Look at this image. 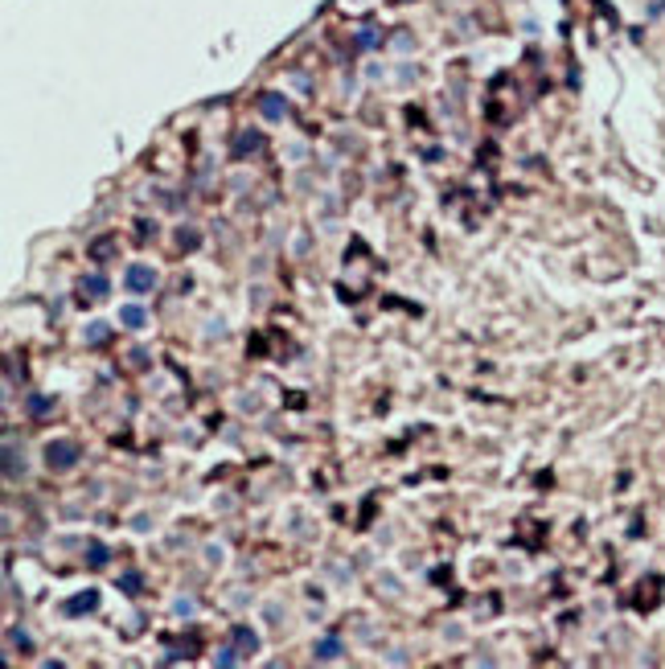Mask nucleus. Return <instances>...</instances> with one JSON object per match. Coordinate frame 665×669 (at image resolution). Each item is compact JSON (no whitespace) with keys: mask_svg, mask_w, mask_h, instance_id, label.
<instances>
[{"mask_svg":"<svg viewBox=\"0 0 665 669\" xmlns=\"http://www.w3.org/2000/svg\"><path fill=\"white\" fill-rule=\"evenodd\" d=\"M45 464L49 468H74L79 464V447L70 444V440H58V444H45Z\"/></svg>","mask_w":665,"mask_h":669,"instance_id":"f257e3e1","label":"nucleus"},{"mask_svg":"<svg viewBox=\"0 0 665 669\" xmlns=\"http://www.w3.org/2000/svg\"><path fill=\"white\" fill-rule=\"evenodd\" d=\"M124 279H128V292H152V288H156V275H152V267H140V263H136V267H128V275H124Z\"/></svg>","mask_w":665,"mask_h":669,"instance_id":"f03ea898","label":"nucleus"},{"mask_svg":"<svg viewBox=\"0 0 665 669\" xmlns=\"http://www.w3.org/2000/svg\"><path fill=\"white\" fill-rule=\"evenodd\" d=\"M95 604H99V591H83V595L66 600V612H70V616H79V612H90Z\"/></svg>","mask_w":665,"mask_h":669,"instance_id":"7ed1b4c3","label":"nucleus"},{"mask_svg":"<svg viewBox=\"0 0 665 669\" xmlns=\"http://www.w3.org/2000/svg\"><path fill=\"white\" fill-rule=\"evenodd\" d=\"M234 645H238L243 653H255V649H259V636H255L251 628H243V625H238V628H234Z\"/></svg>","mask_w":665,"mask_h":669,"instance_id":"20e7f679","label":"nucleus"},{"mask_svg":"<svg viewBox=\"0 0 665 669\" xmlns=\"http://www.w3.org/2000/svg\"><path fill=\"white\" fill-rule=\"evenodd\" d=\"M83 337H87V345H103V341L111 337V329H107L103 320H95V324H90V329H87V333H83Z\"/></svg>","mask_w":665,"mask_h":669,"instance_id":"39448f33","label":"nucleus"},{"mask_svg":"<svg viewBox=\"0 0 665 669\" xmlns=\"http://www.w3.org/2000/svg\"><path fill=\"white\" fill-rule=\"evenodd\" d=\"M83 292H87V296H107V279H103V275H90V279H83Z\"/></svg>","mask_w":665,"mask_h":669,"instance_id":"423d86ee","label":"nucleus"},{"mask_svg":"<svg viewBox=\"0 0 665 669\" xmlns=\"http://www.w3.org/2000/svg\"><path fill=\"white\" fill-rule=\"evenodd\" d=\"M120 320H124L128 329H140V324H144V308H136V304H128V308L120 313Z\"/></svg>","mask_w":665,"mask_h":669,"instance_id":"0eeeda50","label":"nucleus"},{"mask_svg":"<svg viewBox=\"0 0 665 669\" xmlns=\"http://www.w3.org/2000/svg\"><path fill=\"white\" fill-rule=\"evenodd\" d=\"M337 653H341V645H337V641H333V636H329V641H320V645H316V657H325V661H329V657H337Z\"/></svg>","mask_w":665,"mask_h":669,"instance_id":"6e6552de","label":"nucleus"},{"mask_svg":"<svg viewBox=\"0 0 665 669\" xmlns=\"http://www.w3.org/2000/svg\"><path fill=\"white\" fill-rule=\"evenodd\" d=\"M29 411H33V415H45V411H49V399H42V395H29Z\"/></svg>","mask_w":665,"mask_h":669,"instance_id":"1a4fd4ad","label":"nucleus"},{"mask_svg":"<svg viewBox=\"0 0 665 669\" xmlns=\"http://www.w3.org/2000/svg\"><path fill=\"white\" fill-rule=\"evenodd\" d=\"M103 563H107V550L95 542V546H90V567H103Z\"/></svg>","mask_w":665,"mask_h":669,"instance_id":"9d476101","label":"nucleus"},{"mask_svg":"<svg viewBox=\"0 0 665 669\" xmlns=\"http://www.w3.org/2000/svg\"><path fill=\"white\" fill-rule=\"evenodd\" d=\"M251 148H259V135H243V140H238V156L251 152Z\"/></svg>","mask_w":665,"mask_h":669,"instance_id":"9b49d317","label":"nucleus"},{"mask_svg":"<svg viewBox=\"0 0 665 669\" xmlns=\"http://www.w3.org/2000/svg\"><path fill=\"white\" fill-rule=\"evenodd\" d=\"M263 111L267 115H284V103L279 99H263Z\"/></svg>","mask_w":665,"mask_h":669,"instance_id":"f8f14e48","label":"nucleus"},{"mask_svg":"<svg viewBox=\"0 0 665 669\" xmlns=\"http://www.w3.org/2000/svg\"><path fill=\"white\" fill-rule=\"evenodd\" d=\"M124 591H128V595L140 591V575H136V571H132V575H124Z\"/></svg>","mask_w":665,"mask_h":669,"instance_id":"ddd939ff","label":"nucleus"}]
</instances>
